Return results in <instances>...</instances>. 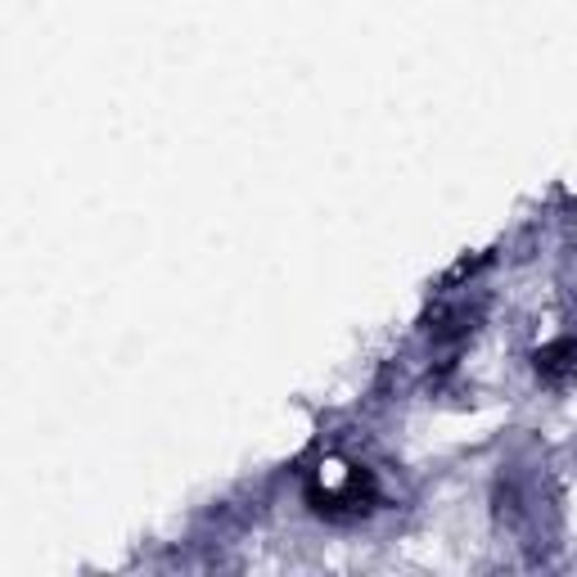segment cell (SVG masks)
I'll use <instances>...</instances> for the list:
<instances>
[{"label": "cell", "mask_w": 577, "mask_h": 577, "mask_svg": "<svg viewBox=\"0 0 577 577\" xmlns=\"http://www.w3.org/2000/svg\"><path fill=\"white\" fill-rule=\"evenodd\" d=\"M537 370H542L546 379H568V374H577V339L551 344V348L537 357Z\"/></svg>", "instance_id": "6da1fadb"}]
</instances>
